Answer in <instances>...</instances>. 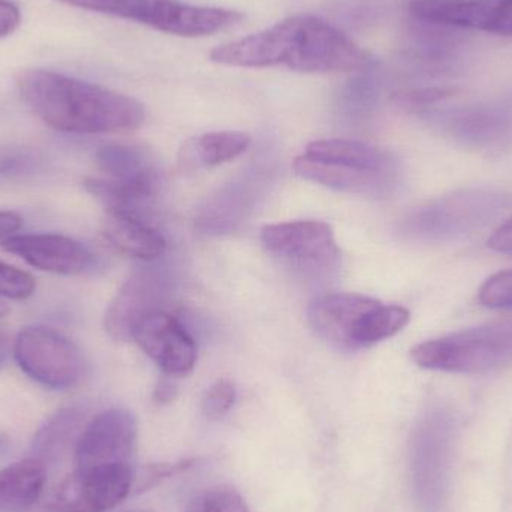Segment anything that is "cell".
<instances>
[{
    "instance_id": "5bb4252c",
    "label": "cell",
    "mask_w": 512,
    "mask_h": 512,
    "mask_svg": "<svg viewBox=\"0 0 512 512\" xmlns=\"http://www.w3.org/2000/svg\"><path fill=\"white\" fill-rule=\"evenodd\" d=\"M261 243L271 255L295 264L327 265L339 256L333 228L322 221L265 225Z\"/></svg>"
},
{
    "instance_id": "cb8c5ba5",
    "label": "cell",
    "mask_w": 512,
    "mask_h": 512,
    "mask_svg": "<svg viewBox=\"0 0 512 512\" xmlns=\"http://www.w3.org/2000/svg\"><path fill=\"white\" fill-rule=\"evenodd\" d=\"M42 167V159L33 150L17 146L0 147V180L33 176Z\"/></svg>"
},
{
    "instance_id": "1f68e13d",
    "label": "cell",
    "mask_w": 512,
    "mask_h": 512,
    "mask_svg": "<svg viewBox=\"0 0 512 512\" xmlns=\"http://www.w3.org/2000/svg\"><path fill=\"white\" fill-rule=\"evenodd\" d=\"M23 227V218L18 213L0 210V239L15 236Z\"/></svg>"
},
{
    "instance_id": "2e32d148",
    "label": "cell",
    "mask_w": 512,
    "mask_h": 512,
    "mask_svg": "<svg viewBox=\"0 0 512 512\" xmlns=\"http://www.w3.org/2000/svg\"><path fill=\"white\" fill-rule=\"evenodd\" d=\"M292 168L298 177L307 182H313L334 191L351 192V194L384 192L396 182V177L369 173L349 165L313 158L306 153L295 159Z\"/></svg>"
},
{
    "instance_id": "d6986e66",
    "label": "cell",
    "mask_w": 512,
    "mask_h": 512,
    "mask_svg": "<svg viewBox=\"0 0 512 512\" xmlns=\"http://www.w3.org/2000/svg\"><path fill=\"white\" fill-rule=\"evenodd\" d=\"M304 153L313 158L349 165L369 173L397 176L396 164L387 153L360 141L340 140V138L312 141L307 144Z\"/></svg>"
},
{
    "instance_id": "8fae6325",
    "label": "cell",
    "mask_w": 512,
    "mask_h": 512,
    "mask_svg": "<svg viewBox=\"0 0 512 512\" xmlns=\"http://www.w3.org/2000/svg\"><path fill=\"white\" fill-rule=\"evenodd\" d=\"M167 295V280L155 267H140L125 280L105 312L104 327L117 342L132 340L137 325L161 309Z\"/></svg>"
},
{
    "instance_id": "7c38bea8",
    "label": "cell",
    "mask_w": 512,
    "mask_h": 512,
    "mask_svg": "<svg viewBox=\"0 0 512 512\" xmlns=\"http://www.w3.org/2000/svg\"><path fill=\"white\" fill-rule=\"evenodd\" d=\"M132 340L168 376H186L197 364V343L176 316L156 310L147 315L132 334Z\"/></svg>"
},
{
    "instance_id": "8992f818",
    "label": "cell",
    "mask_w": 512,
    "mask_h": 512,
    "mask_svg": "<svg viewBox=\"0 0 512 512\" xmlns=\"http://www.w3.org/2000/svg\"><path fill=\"white\" fill-rule=\"evenodd\" d=\"M508 204L507 195L495 189H462L415 210L405 222V231L426 242H451L486 227Z\"/></svg>"
},
{
    "instance_id": "d4e9b609",
    "label": "cell",
    "mask_w": 512,
    "mask_h": 512,
    "mask_svg": "<svg viewBox=\"0 0 512 512\" xmlns=\"http://www.w3.org/2000/svg\"><path fill=\"white\" fill-rule=\"evenodd\" d=\"M185 512H251L237 490L227 486L215 487L198 496Z\"/></svg>"
},
{
    "instance_id": "9a60e30c",
    "label": "cell",
    "mask_w": 512,
    "mask_h": 512,
    "mask_svg": "<svg viewBox=\"0 0 512 512\" xmlns=\"http://www.w3.org/2000/svg\"><path fill=\"white\" fill-rule=\"evenodd\" d=\"M2 248L47 273L80 276L96 265V256L83 243L60 234H15Z\"/></svg>"
},
{
    "instance_id": "603a6c76",
    "label": "cell",
    "mask_w": 512,
    "mask_h": 512,
    "mask_svg": "<svg viewBox=\"0 0 512 512\" xmlns=\"http://www.w3.org/2000/svg\"><path fill=\"white\" fill-rule=\"evenodd\" d=\"M251 144V135L246 132H207L192 141L191 155L204 167H218L242 156Z\"/></svg>"
},
{
    "instance_id": "ba28073f",
    "label": "cell",
    "mask_w": 512,
    "mask_h": 512,
    "mask_svg": "<svg viewBox=\"0 0 512 512\" xmlns=\"http://www.w3.org/2000/svg\"><path fill=\"white\" fill-rule=\"evenodd\" d=\"M15 363L32 381L50 390H68L86 369L80 348L59 331L42 325L23 328L12 346Z\"/></svg>"
},
{
    "instance_id": "d6a6232c",
    "label": "cell",
    "mask_w": 512,
    "mask_h": 512,
    "mask_svg": "<svg viewBox=\"0 0 512 512\" xmlns=\"http://www.w3.org/2000/svg\"><path fill=\"white\" fill-rule=\"evenodd\" d=\"M176 387L170 381L159 382L155 390V400L158 403H168L176 396Z\"/></svg>"
},
{
    "instance_id": "836d02e7",
    "label": "cell",
    "mask_w": 512,
    "mask_h": 512,
    "mask_svg": "<svg viewBox=\"0 0 512 512\" xmlns=\"http://www.w3.org/2000/svg\"><path fill=\"white\" fill-rule=\"evenodd\" d=\"M8 310V306L3 301H0V318H3L8 313Z\"/></svg>"
},
{
    "instance_id": "d590c367",
    "label": "cell",
    "mask_w": 512,
    "mask_h": 512,
    "mask_svg": "<svg viewBox=\"0 0 512 512\" xmlns=\"http://www.w3.org/2000/svg\"><path fill=\"white\" fill-rule=\"evenodd\" d=\"M138 512H150V511H138Z\"/></svg>"
},
{
    "instance_id": "ffe728a7",
    "label": "cell",
    "mask_w": 512,
    "mask_h": 512,
    "mask_svg": "<svg viewBox=\"0 0 512 512\" xmlns=\"http://www.w3.org/2000/svg\"><path fill=\"white\" fill-rule=\"evenodd\" d=\"M99 170L108 179L120 182L150 183L159 185L155 162L146 150L129 144H108L96 153Z\"/></svg>"
},
{
    "instance_id": "f1b7e54d",
    "label": "cell",
    "mask_w": 512,
    "mask_h": 512,
    "mask_svg": "<svg viewBox=\"0 0 512 512\" xmlns=\"http://www.w3.org/2000/svg\"><path fill=\"white\" fill-rule=\"evenodd\" d=\"M453 89H439V87H432V89H418L408 90V92L400 93L399 99L403 104L414 105H429L441 101V99L448 98L453 95Z\"/></svg>"
},
{
    "instance_id": "83f0119b",
    "label": "cell",
    "mask_w": 512,
    "mask_h": 512,
    "mask_svg": "<svg viewBox=\"0 0 512 512\" xmlns=\"http://www.w3.org/2000/svg\"><path fill=\"white\" fill-rule=\"evenodd\" d=\"M236 387L227 379H219L210 385L203 400V412L210 420H219L233 408L236 403Z\"/></svg>"
},
{
    "instance_id": "9c48e42d",
    "label": "cell",
    "mask_w": 512,
    "mask_h": 512,
    "mask_svg": "<svg viewBox=\"0 0 512 512\" xmlns=\"http://www.w3.org/2000/svg\"><path fill=\"white\" fill-rule=\"evenodd\" d=\"M134 468L75 469L39 512H107L131 495Z\"/></svg>"
},
{
    "instance_id": "4316f807",
    "label": "cell",
    "mask_w": 512,
    "mask_h": 512,
    "mask_svg": "<svg viewBox=\"0 0 512 512\" xmlns=\"http://www.w3.org/2000/svg\"><path fill=\"white\" fill-rule=\"evenodd\" d=\"M35 279L26 271L0 261V297L24 300L35 292Z\"/></svg>"
},
{
    "instance_id": "e575fe53",
    "label": "cell",
    "mask_w": 512,
    "mask_h": 512,
    "mask_svg": "<svg viewBox=\"0 0 512 512\" xmlns=\"http://www.w3.org/2000/svg\"><path fill=\"white\" fill-rule=\"evenodd\" d=\"M5 360V343L0 340V364Z\"/></svg>"
},
{
    "instance_id": "e0dca14e",
    "label": "cell",
    "mask_w": 512,
    "mask_h": 512,
    "mask_svg": "<svg viewBox=\"0 0 512 512\" xmlns=\"http://www.w3.org/2000/svg\"><path fill=\"white\" fill-rule=\"evenodd\" d=\"M102 236L114 251L144 262L156 261L167 252L164 236L135 216L107 213Z\"/></svg>"
},
{
    "instance_id": "52a82bcc",
    "label": "cell",
    "mask_w": 512,
    "mask_h": 512,
    "mask_svg": "<svg viewBox=\"0 0 512 512\" xmlns=\"http://www.w3.org/2000/svg\"><path fill=\"white\" fill-rule=\"evenodd\" d=\"M454 423L444 409H433L418 424L411 442L412 492L421 512H441L450 477Z\"/></svg>"
},
{
    "instance_id": "4fadbf2b",
    "label": "cell",
    "mask_w": 512,
    "mask_h": 512,
    "mask_svg": "<svg viewBox=\"0 0 512 512\" xmlns=\"http://www.w3.org/2000/svg\"><path fill=\"white\" fill-rule=\"evenodd\" d=\"M409 14L436 26L512 36V0H411Z\"/></svg>"
},
{
    "instance_id": "30bf717a",
    "label": "cell",
    "mask_w": 512,
    "mask_h": 512,
    "mask_svg": "<svg viewBox=\"0 0 512 512\" xmlns=\"http://www.w3.org/2000/svg\"><path fill=\"white\" fill-rule=\"evenodd\" d=\"M137 441L134 415L122 408L96 415L78 436L75 469L131 466Z\"/></svg>"
},
{
    "instance_id": "7402d4cb",
    "label": "cell",
    "mask_w": 512,
    "mask_h": 512,
    "mask_svg": "<svg viewBox=\"0 0 512 512\" xmlns=\"http://www.w3.org/2000/svg\"><path fill=\"white\" fill-rule=\"evenodd\" d=\"M81 420L83 415L78 409L68 408L56 412L36 433L33 441L36 459L44 463L45 459L56 460L57 457L62 456L72 441H75V436L78 435L81 427Z\"/></svg>"
},
{
    "instance_id": "f546056e",
    "label": "cell",
    "mask_w": 512,
    "mask_h": 512,
    "mask_svg": "<svg viewBox=\"0 0 512 512\" xmlns=\"http://www.w3.org/2000/svg\"><path fill=\"white\" fill-rule=\"evenodd\" d=\"M20 9L9 0H0V38L11 35L20 26Z\"/></svg>"
},
{
    "instance_id": "44dd1931",
    "label": "cell",
    "mask_w": 512,
    "mask_h": 512,
    "mask_svg": "<svg viewBox=\"0 0 512 512\" xmlns=\"http://www.w3.org/2000/svg\"><path fill=\"white\" fill-rule=\"evenodd\" d=\"M451 134L469 146L492 147L512 138V119L505 111L484 110L462 114L450 125Z\"/></svg>"
},
{
    "instance_id": "4dcf8cb0",
    "label": "cell",
    "mask_w": 512,
    "mask_h": 512,
    "mask_svg": "<svg viewBox=\"0 0 512 512\" xmlns=\"http://www.w3.org/2000/svg\"><path fill=\"white\" fill-rule=\"evenodd\" d=\"M487 245L498 254L512 255V218L495 230Z\"/></svg>"
},
{
    "instance_id": "484cf974",
    "label": "cell",
    "mask_w": 512,
    "mask_h": 512,
    "mask_svg": "<svg viewBox=\"0 0 512 512\" xmlns=\"http://www.w3.org/2000/svg\"><path fill=\"white\" fill-rule=\"evenodd\" d=\"M478 300L489 309L512 310V268L490 276L481 286Z\"/></svg>"
},
{
    "instance_id": "7a4b0ae2",
    "label": "cell",
    "mask_w": 512,
    "mask_h": 512,
    "mask_svg": "<svg viewBox=\"0 0 512 512\" xmlns=\"http://www.w3.org/2000/svg\"><path fill=\"white\" fill-rule=\"evenodd\" d=\"M15 83L27 107L57 131L119 134L146 120V108L137 99L60 72L24 69Z\"/></svg>"
},
{
    "instance_id": "6da1fadb",
    "label": "cell",
    "mask_w": 512,
    "mask_h": 512,
    "mask_svg": "<svg viewBox=\"0 0 512 512\" xmlns=\"http://www.w3.org/2000/svg\"><path fill=\"white\" fill-rule=\"evenodd\" d=\"M210 60L234 68H283L336 74L369 68L373 57L342 30L313 14L283 18L258 33L219 45Z\"/></svg>"
},
{
    "instance_id": "277c9868",
    "label": "cell",
    "mask_w": 512,
    "mask_h": 512,
    "mask_svg": "<svg viewBox=\"0 0 512 512\" xmlns=\"http://www.w3.org/2000/svg\"><path fill=\"white\" fill-rule=\"evenodd\" d=\"M75 8L113 15L168 35L203 38L230 29L243 20L234 9L197 6L182 0H57Z\"/></svg>"
},
{
    "instance_id": "3957f363",
    "label": "cell",
    "mask_w": 512,
    "mask_h": 512,
    "mask_svg": "<svg viewBox=\"0 0 512 512\" xmlns=\"http://www.w3.org/2000/svg\"><path fill=\"white\" fill-rule=\"evenodd\" d=\"M307 322L316 336L346 351L370 348L409 324L406 307L354 292L324 294L310 301Z\"/></svg>"
},
{
    "instance_id": "5b68a950",
    "label": "cell",
    "mask_w": 512,
    "mask_h": 512,
    "mask_svg": "<svg viewBox=\"0 0 512 512\" xmlns=\"http://www.w3.org/2000/svg\"><path fill=\"white\" fill-rule=\"evenodd\" d=\"M418 367L436 372L487 373L512 363V321L480 325L420 343L411 351Z\"/></svg>"
},
{
    "instance_id": "ac0fdd59",
    "label": "cell",
    "mask_w": 512,
    "mask_h": 512,
    "mask_svg": "<svg viewBox=\"0 0 512 512\" xmlns=\"http://www.w3.org/2000/svg\"><path fill=\"white\" fill-rule=\"evenodd\" d=\"M47 483L45 463L32 457L0 471V512H29Z\"/></svg>"
}]
</instances>
